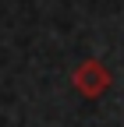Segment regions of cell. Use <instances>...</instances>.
I'll return each mask as SVG.
<instances>
[{"label": "cell", "mask_w": 124, "mask_h": 127, "mask_svg": "<svg viewBox=\"0 0 124 127\" xmlns=\"http://www.w3.org/2000/svg\"><path fill=\"white\" fill-rule=\"evenodd\" d=\"M110 81H114V74H110V67H106L103 60H82L78 67L71 71V85H74V92L78 95H85V99H99V95L110 88Z\"/></svg>", "instance_id": "cell-1"}]
</instances>
